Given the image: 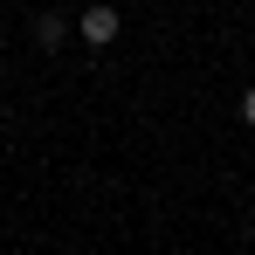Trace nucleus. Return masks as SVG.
<instances>
[{
  "label": "nucleus",
  "instance_id": "nucleus-1",
  "mask_svg": "<svg viewBox=\"0 0 255 255\" xmlns=\"http://www.w3.org/2000/svg\"><path fill=\"white\" fill-rule=\"evenodd\" d=\"M118 28H125V14H118L111 0H90L83 14H76V42H90V48H111Z\"/></svg>",
  "mask_w": 255,
  "mask_h": 255
},
{
  "label": "nucleus",
  "instance_id": "nucleus-2",
  "mask_svg": "<svg viewBox=\"0 0 255 255\" xmlns=\"http://www.w3.org/2000/svg\"><path fill=\"white\" fill-rule=\"evenodd\" d=\"M69 35H76V28H69V21H62L55 7H42V21H35V42H42V48H62Z\"/></svg>",
  "mask_w": 255,
  "mask_h": 255
},
{
  "label": "nucleus",
  "instance_id": "nucleus-3",
  "mask_svg": "<svg viewBox=\"0 0 255 255\" xmlns=\"http://www.w3.org/2000/svg\"><path fill=\"white\" fill-rule=\"evenodd\" d=\"M242 125H249V131H255V83H249V90H242Z\"/></svg>",
  "mask_w": 255,
  "mask_h": 255
},
{
  "label": "nucleus",
  "instance_id": "nucleus-4",
  "mask_svg": "<svg viewBox=\"0 0 255 255\" xmlns=\"http://www.w3.org/2000/svg\"><path fill=\"white\" fill-rule=\"evenodd\" d=\"M0 62H7V55H0Z\"/></svg>",
  "mask_w": 255,
  "mask_h": 255
}]
</instances>
